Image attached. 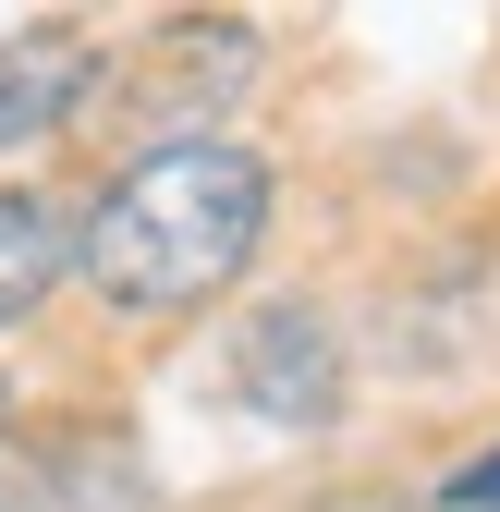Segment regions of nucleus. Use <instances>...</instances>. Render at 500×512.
I'll return each instance as SVG.
<instances>
[{"label": "nucleus", "instance_id": "nucleus-1", "mask_svg": "<svg viewBox=\"0 0 500 512\" xmlns=\"http://www.w3.org/2000/svg\"><path fill=\"white\" fill-rule=\"evenodd\" d=\"M257 244H269V159L232 135H171L98 183V208L74 220V269L122 317H196L257 269Z\"/></svg>", "mask_w": 500, "mask_h": 512}, {"label": "nucleus", "instance_id": "nucleus-2", "mask_svg": "<svg viewBox=\"0 0 500 512\" xmlns=\"http://www.w3.org/2000/svg\"><path fill=\"white\" fill-rule=\"evenodd\" d=\"M232 391L257 403L269 427H330L342 415V342L318 305H269L257 330L232 342Z\"/></svg>", "mask_w": 500, "mask_h": 512}, {"label": "nucleus", "instance_id": "nucleus-3", "mask_svg": "<svg viewBox=\"0 0 500 512\" xmlns=\"http://www.w3.org/2000/svg\"><path fill=\"white\" fill-rule=\"evenodd\" d=\"M86 86H98V49H86L74 25H25V37H0V147L61 135V122L86 110Z\"/></svg>", "mask_w": 500, "mask_h": 512}, {"label": "nucleus", "instance_id": "nucleus-4", "mask_svg": "<svg viewBox=\"0 0 500 512\" xmlns=\"http://www.w3.org/2000/svg\"><path fill=\"white\" fill-rule=\"evenodd\" d=\"M61 269H74V220L49 196H0V317H25Z\"/></svg>", "mask_w": 500, "mask_h": 512}, {"label": "nucleus", "instance_id": "nucleus-5", "mask_svg": "<svg viewBox=\"0 0 500 512\" xmlns=\"http://www.w3.org/2000/svg\"><path fill=\"white\" fill-rule=\"evenodd\" d=\"M440 500H452V512H500V452H476V464H464Z\"/></svg>", "mask_w": 500, "mask_h": 512}, {"label": "nucleus", "instance_id": "nucleus-6", "mask_svg": "<svg viewBox=\"0 0 500 512\" xmlns=\"http://www.w3.org/2000/svg\"><path fill=\"white\" fill-rule=\"evenodd\" d=\"M0 512H37V488H13V476H0Z\"/></svg>", "mask_w": 500, "mask_h": 512}, {"label": "nucleus", "instance_id": "nucleus-7", "mask_svg": "<svg viewBox=\"0 0 500 512\" xmlns=\"http://www.w3.org/2000/svg\"><path fill=\"white\" fill-rule=\"evenodd\" d=\"M0 427H13V391H0Z\"/></svg>", "mask_w": 500, "mask_h": 512}]
</instances>
